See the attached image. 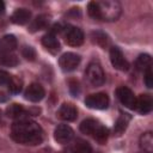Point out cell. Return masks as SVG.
I'll list each match as a JSON object with an SVG mask.
<instances>
[{
	"label": "cell",
	"mask_w": 153,
	"mask_h": 153,
	"mask_svg": "<svg viewBox=\"0 0 153 153\" xmlns=\"http://www.w3.org/2000/svg\"><path fill=\"white\" fill-rule=\"evenodd\" d=\"M11 137L22 145H39L43 140V130L41 126L30 120H20L14 122L11 128Z\"/></svg>",
	"instance_id": "obj_1"
},
{
	"label": "cell",
	"mask_w": 153,
	"mask_h": 153,
	"mask_svg": "<svg viewBox=\"0 0 153 153\" xmlns=\"http://www.w3.org/2000/svg\"><path fill=\"white\" fill-rule=\"evenodd\" d=\"M97 2H98V7H99V19L112 22V20H117L118 17L121 16L122 7H121L120 2L110 1V0L97 1Z\"/></svg>",
	"instance_id": "obj_2"
},
{
	"label": "cell",
	"mask_w": 153,
	"mask_h": 153,
	"mask_svg": "<svg viewBox=\"0 0 153 153\" xmlns=\"http://www.w3.org/2000/svg\"><path fill=\"white\" fill-rule=\"evenodd\" d=\"M86 78L93 86H102L105 81V74L102 66L97 62H91L86 68Z\"/></svg>",
	"instance_id": "obj_3"
},
{
	"label": "cell",
	"mask_w": 153,
	"mask_h": 153,
	"mask_svg": "<svg viewBox=\"0 0 153 153\" xmlns=\"http://www.w3.org/2000/svg\"><path fill=\"white\" fill-rule=\"evenodd\" d=\"M85 104L91 109L103 110V109H106L109 105V97L106 93H103V92L93 93L86 97Z\"/></svg>",
	"instance_id": "obj_4"
},
{
	"label": "cell",
	"mask_w": 153,
	"mask_h": 153,
	"mask_svg": "<svg viewBox=\"0 0 153 153\" xmlns=\"http://www.w3.org/2000/svg\"><path fill=\"white\" fill-rule=\"evenodd\" d=\"M80 63V56L75 53H65L59 59V65L63 72L74 71Z\"/></svg>",
	"instance_id": "obj_5"
},
{
	"label": "cell",
	"mask_w": 153,
	"mask_h": 153,
	"mask_svg": "<svg viewBox=\"0 0 153 153\" xmlns=\"http://www.w3.org/2000/svg\"><path fill=\"white\" fill-rule=\"evenodd\" d=\"M110 61L111 65L114 66V68L118 69V71H128L129 69V63L126 60L122 50L118 47H112L110 49Z\"/></svg>",
	"instance_id": "obj_6"
},
{
	"label": "cell",
	"mask_w": 153,
	"mask_h": 153,
	"mask_svg": "<svg viewBox=\"0 0 153 153\" xmlns=\"http://www.w3.org/2000/svg\"><path fill=\"white\" fill-rule=\"evenodd\" d=\"M65 41L68 45L72 47H79L84 42V32L81 29L75 26H69L65 31Z\"/></svg>",
	"instance_id": "obj_7"
},
{
	"label": "cell",
	"mask_w": 153,
	"mask_h": 153,
	"mask_svg": "<svg viewBox=\"0 0 153 153\" xmlns=\"http://www.w3.org/2000/svg\"><path fill=\"white\" fill-rule=\"evenodd\" d=\"M116 94H117V98L120 99V102L124 106H127L128 109H135L136 97L129 87H126V86L118 87L117 91H116Z\"/></svg>",
	"instance_id": "obj_8"
},
{
	"label": "cell",
	"mask_w": 153,
	"mask_h": 153,
	"mask_svg": "<svg viewBox=\"0 0 153 153\" xmlns=\"http://www.w3.org/2000/svg\"><path fill=\"white\" fill-rule=\"evenodd\" d=\"M44 96H45V91H44L43 86L41 84H37V82L30 84L24 92V97L27 100L33 102V103L42 100L44 98Z\"/></svg>",
	"instance_id": "obj_9"
},
{
	"label": "cell",
	"mask_w": 153,
	"mask_h": 153,
	"mask_svg": "<svg viewBox=\"0 0 153 153\" xmlns=\"http://www.w3.org/2000/svg\"><path fill=\"white\" fill-rule=\"evenodd\" d=\"M73 135H74L73 129L67 124H60L54 130V137L61 145H65V143L69 142L72 140Z\"/></svg>",
	"instance_id": "obj_10"
},
{
	"label": "cell",
	"mask_w": 153,
	"mask_h": 153,
	"mask_svg": "<svg viewBox=\"0 0 153 153\" xmlns=\"http://www.w3.org/2000/svg\"><path fill=\"white\" fill-rule=\"evenodd\" d=\"M57 117L62 121L72 122L78 117V110L71 103H65L60 106L57 110Z\"/></svg>",
	"instance_id": "obj_11"
},
{
	"label": "cell",
	"mask_w": 153,
	"mask_h": 153,
	"mask_svg": "<svg viewBox=\"0 0 153 153\" xmlns=\"http://www.w3.org/2000/svg\"><path fill=\"white\" fill-rule=\"evenodd\" d=\"M153 108V99L151 94H141L139 96V98H136V105L135 109L140 112V114H148L151 112Z\"/></svg>",
	"instance_id": "obj_12"
},
{
	"label": "cell",
	"mask_w": 153,
	"mask_h": 153,
	"mask_svg": "<svg viewBox=\"0 0 153 153\" xmlns=\"http://www.w3.org/2000/svg\"><path fill=\"white\" fill-rule=\"evenodd\" d=\"M17 48V38L13 35H6L0 38V53L8 54Z\"/></svg>",
	"instance_id": "obj_13"
},
{
	"label": "cell",
	"mask_w": 153,
	"mask_h": 153,
	"mask_svg": "<svg viewBox=\"0 0 153 153\" xmlns=\"http://www.w3.org/2000/svg\"><path fill=\"white\" fill-rule=\"evenodd\" d=\"M102 127V124H99L96 120H92V118H87V120H84L81 123H80V131L86 134V135H92L94 136L96 133L99 130V128Z\"/></svg>",
	"instance_id": "obj_14"
},
{
	"label": "cell",
	"mask_w": 153,
	"mask_h": 153,
	"mask_svg": "<svg viewBox=\"0 0 153 153\" xmlns=\"http://www.w3.org/2000/svg\"><path fill=\"white\" fill-rule=\"evenodd\" d=\"M30 18H31V12L29 10H26V8H18V10H16L13 12V14L11 17V20L14 24L24 25L27 22H30Z\"/></svg>",
	"instance_id": "obj_15"
},
{
	"label": "cell",
	"mask_w": 153,
	"mask_h": 153,
	"mask_svg": "<svg viewBox=\"0 0 153 153\" xmlns=\"http://www.w3.org/2000/svg\"><path fill=\"white\" fill-rule=\"evenodd\" d=\"M42 44L50 51L55 53L60 49V43L54 32H48L42 37Z\"/></svg>",
	"instance_id": "obj_16"
},
{
	"label": "cell",
	"mask_w": 153,
	"mask_h": 153,
	"mask_svg": "<svg viewBox=\"0 0 153 153\" xmlns=\"http://www.w3.org/2000/svg\"><path fill=\"white\" fill-rule=\"evenodd\" d=\"M140 147L145 153H152L153 151V136L151 131L143 133L140 137Z\"/></svg>",
	"instance_id": "obj_17"
},
{
	"label": "cell",
	"mask_w": 153,
	"mask_h": 153,
	"mask_svg": "<svg viewBox=\"0 0 153 153\" xmlns=\"http://www.w3.org/2000/svg\"><path fill=\"white\" fill-rule=\"evenodd\" d=\"M72 153H92V147L87 141L78 139L72 146Z\"/></svg>",
	"instance_id": "obj_18"
},
{
	"label": "cell",
	"mask_w": 153,
	"mask_h": 153,
	"mask_svg": "<svg viewBox=\"0 0 153 153\" xmlns=\"http://www.w3.org/2000/svg\"><path fill=\"white\" fill-rule=\"evenodd\" d=\"M24 114H25V109L20 104L14 103V104H11L10 106H7V109H6V115L10 118H19Z\"/></svg>",
	"instance_id": "obj_19"
},
{
	"label": "cell",
	"mask_w": 153,
	"mask_h": 153,
	"mask_svg": "<svg viewBox=\"0 0 153 153\" xmlns=\"http://www.w3.org/2000/svg\"><path fill=\"white\" fill-rule=\"evenodd\" d=\"M152 67V57L148 54H141L136 60V68L139 71H147Z\"/></svg>",
	"instance_id": "obj_20"
},
{
	"label": "cell",
	"mask_w": 153,
	"mask_h": 153,
	"mask_svg": "<svg viewBox=\"0 0 153 153\" xmlns=\"http://www.w3.org/2000/svg\"><path fill=\"white\" fill-rule=\"evenodd\" d=\"M48 22H49V19H48L47 16H44V14L38 16V17H37L36 19H33V22L31 23V25H30V31L35 32V31H38V30L44 29V27L47 26Z\"/></svg>",
	"instance_id": "obj_21"
},
{
	"label": "cell",
	"mask_w": 153,
	"mask_h": 153,
	"mask_svg": "<svg viewBox=\"0 0 153 153\" xmlns=\"http://www.w3.org/2000/svg\"><path fill=\"white\" fill-rule=\"evenodd\" d=\"M22 86H23V81L19 78H17V76L11 75V78H10V80L7 82V87H8L10 92H12V93H19L22 91Z\"/></svg>",
	"instance_id": "obj_22"
},
{
	"label": "cell",
	"mask_w": 153,
	"mask_h": 153,
	"mask_svg": "<svg viewBox=\"0 0 153 153\" xmlns=\"http://www.w3.org/2000/svg\"><path fill=\"white\" fill-rule=\"evenodd\" d=\"M0 65L6 66V67H14L18 65V59L16 55L8 53V54H2L0 55Z\"/></svg>",
	"instance_id": "obj_23"
},
{
	"label": "cell",
	"mask_w": 153,
	"mask_h": 153,
	"mask_svg": "<svg viewBox=\"0 0 153 153\" xmlns=\"http://www.w3.org/2000/svg\"><path fill=\"white\" fill-rule=\"evenodd\" d=\"M128 121H129V117H128V116H121V117L117 120L116 124H115V131H116L117 134H121V133L127 128Z\"/></svg>",
	"instance_id": "obj_24"
},
{
	"label": "cell",
	"mask_w": 153,
	"mask_h": 153,
	"mask_svg": "<svg viewBox=\"0 0 153 153\" xmlns=\"http://www.w3.org/2000/svg\"><path fill=\"white\" fill-rule=\"evenodd\" d=\"M87 12L88 14L94 18V19H99V7H98V2L97 1H91L87 6Z\"/></svg>",
	"instance_id": "obj_25"
},
{
	"label": "cell",
	"mask_w": 153,
	"mask_h": 153,
	"mask_svg": "<svg viewBox=\"0 0 153 153\" xmlns=\"http://www.w3.org/2000/svg\"><path fill=\"white\" fill-rule=\"evenodd\" d=\"M22 55H23L26 60L33 61L35 57H36V51H35V49H33L32 47H24V48L22 49Z\"/></svg>",
	"instance_id": "obj_26"
},
{
	"label": "cell",
	"mask_w": 153,
	"mask_h": 153,
	"mask_svg": "<svg viewBox=\"0 0 153 153\" xmlns=\"http://www.w3.org/2000/svg\"><path fill=\"white\" fill-rule=\"evenodd\" d=\"M145 84L148 88L153 87V73H152V68L145 71Z\"/></svg>",
	"instance_id": "obj_27"
},
{
	"label": "cell",
	"mask_w": 153,
	"mask_h": 153,
	"mask_svg": "<svg viewBox=\"0 0 153 153\" xmlns=\"http://www.w3.org/2000/svg\"><path fill=\"white\" fill-rule=\"evenodd\" d=\"M10 78H11V75H10L7 72L0 69V86H1V85H7Z\"/></svg>",
	"instance_id": "obj_28"
},
{
	"label": "cell",
	"mask_w": 153,
	"mask_h": 153,
	"mask_svg": "<svg viewBox=\"0 0 153 153\" xmlns=\"http://www.w3.org/2000/svg\"><path fill=\"white\" fill-rule=\"evenodd\" d=\"M4 10H5V4H4V1L0 0V13H2Z\"/></svg>",
	"instance_id": "obj_29"
}]
</instances>
